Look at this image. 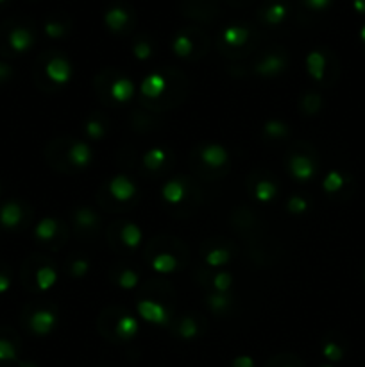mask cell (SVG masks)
<instances>
[{
	"label": "cell",
	"mask_w": 365,
	"mask_h": 367,
	"mask_svg": "<svg viewBox=\"0 0 365 367\" xmlns=\"http://www.w3.org/2000/svg\"><path fill=\"white\" fill-rule=\"evenodd\" d=\"M32 41V32L25 27H15L11 32H9V45L15 52H25L31 49Z\"/></svg>",
	"instance_id": "1"
},
{
	"label": "cell",
	"mask_w": 365,
	"mask_h": 367,
	"mask_svg": "<svg viewBox=\"0 0 365 367\" xmlns=\"http://www.w3.org/2000/svg\"><path fill=\"white\" fill-rule=\"evenodd\" d=\"M127 20H129V13L126 11V8H122V6L110 8L106 11V15H104V24L115 32L122 31V29L126 27Z\"/></svg>",
	"instance_id": "2"
},
{
	"label": "cell",
	"mask_w": 365,
	"mask_h": 367,
	"mask_svg": "<svg viewBox=\"0 0 365 367\" xmlns=\"http://www.w3.org/2000/svg\"><path fill=\"white\" fill-rule=\"evenodd\" d=\"M249 36H251L249 29L240 27V25H229V27L222 32L224 41L228 45H231V47H240V45H243L249 40Z\"/></svg>",
	"instance_id": "3"
},
{
	"label": "cell",
	"mask_w": 365,
	"mask_h": 367,
	"mask_svg": "<svg viewBox=\"0 0 365 367\" xmlns=\"http://www.w3.org/2000/svg\"><path fill=\"white\" fill-rule=\"evenodd\" d=\"M22 221V210L16 202H8V205L2 206L0 210V222L6 226V228H15Z\"/></svg>",
	"instance_id": "4"
},
{
	"label": "cell",
	"mask_w": 365,
	"mask_h": 367,
	"mask_svg": "<svg viewBox=\"0 0 365 367\" xmlns=\"http://www.w3.org/2000/svg\"><path fill=\"white\" fill-rule=\"evenodd\" d=\"M47 74L56 83H63V81H67V77H70V67H68L65 60L56 58V60H52L47 65Z\"/></svg>",
	"instance_id": "5"
},
{
	"label": "cell",
	"mask_w": 365,
	"mask_h": 367,
	"mask_svg": "<svg viewBox=\"0 0 365 367\" xmlns=\"http://www.w3.org/2000/svg\"><path fill=\"white\" fill-rule=\"evenodd\" d=\"M54 321V316L51 312H36L31 319V328L36 333L44 335V333L51 332Z\"/></svg>",
	"instance_id": "6"
},
{
	"label": "cell",
	"mask_w": 365,
	"mask_h": 367,
	"mask_svg": "<svg viewBox=\"0 0 365 367\" xmlns=\"http://www.w3.org/2000/svg\"><path fill=\"white\" fill-rule=\"evenodd\" d=\"M138 310L141 312V316L146 317V319L153 321V323H163V319H165L167 316L163 308L151 303V301H143L141 304H138Z\"/></svg>",
	"instance_id": "7"
},
{
	"label": "cell",
	"mask_w": 365,
	"mask_h": 367,
	"mask_svg": "<svg viewBox=\"0 0 365 367\" xmlns=\"http://www.w3.org/2000/svg\"><path fill=\"white\" fill-rule=\"evenodd\" d=\"M285 16H287V6L281 4V2H276V4H271L263 15L265 22L271 25H278L285 20Z\"/></svg>",
	"instance_id": "8"
},
{
	"label": "cell",
	"mask_w": 365,
	"mask_h": 367,
	"mask_svg": "<svg viewBox=\"0 0 365 367\" xmlns=\"http://www.w3.org/2000/svg\"><path fill=\"white\" fill-rule=\"evenodd\" d=\"M111 192H113V195L118 201H126L127 198H131L134 194V188L126 178H117L111 183Z\"/></svg>",
	"instance_id": "9"
},
{
	"label": "cell",
	"mask_w": 365,
	"mask_h": 367,
	"mask_svg": "<svg viewBox=\"0 0 365 367\" xmlns=\"http://www.w3.org/2000/svg\"><path fill=\"white\" fill-rule=\"evenodd\" d=\"M292 172H294L295 178L307 179L314 174V165L310 163V160L302 158V156H295L292 160Z\"/></svg>",
	"instance_id": "10"
},
{
	"label": "cell",
	"mask_w": 365,
	"mask_h": 367,
	"mask_svg": "<svg viewBox=\"0 0 365 367\" xmlns=\"http://www.w3.org/2000/svg\"><path fill=\"white\" fill-rule=\"evenodd\" d=\"M324 68H326V58L322 52H312L308 56V70L314 77L321 79L322 75H324Z\"/></svg>",
	"instance_id": "11"
},
{
	"label": "cell",
	"mask_w": 365,
	"mask_h": 367,
	"mask_svg": "<svg viewBox=\"0 0 365 367\" xmlns=\"http://www.w3.org/2000/svg\"><path fill=\"white\" fill-rule=\"evenodd\" d=\"M203 160L213 167L222 165L226 162V153L219 146H210L203 150Z\"/></svg>",
	"instance_id": "12"
},
{
	"label": "cell",
	"mask_w": 365,
	"mask_h": 367,
	"mask_svg": "<svg viewBox=\"0 0 365 367\" xmlns=\"http://www.w3.org/2000/svg\"><path fill=\"white\" fill-rule=\"evenodd\" d=\"M91 158V153L84 143H77V146L72 147L70 150V160L77 165H87Z\"/></svg>",
	"instance_id": "13"
},
{
	"label": "cell",
	"mask_w": 365,
	"mask_h": 367,
	"mask_svg": "<svg viewBox=\"0 0 365 367\" xmlns=\"http://www.w3.org/2000/svg\"><path fill=\"white\" fill-rule=\"evenodd\" d=\"M111 91H113L115 99L117 101H127L131 97V94H133V84L129 83V81H118V83L113 84V88H111Z\"/></svg>",
	"instance_id": "14"
},
{
	"label": "cell",
	"mask_w": 365,
	"mask_h": 367,
	"mask_svg": "<svg viewBox=\"0 0 365 367\" xmlns=\"http://www.w3.org/2000/svg\"><path fill=\"white\" fill-rule=\"evenodd\" d=\"M172 49H174V52H176L177 56H181V58H183V56H188L190 52H192L193 44H192V40H190L188 36L179 34L176 38V40H174Z\"/></svg>",
	"instance_id": "15"
},
{
	"label": "cell",
	"mask_w": 365,
	"mask_h": 367,
	"mask_svg": "<svg viewBox=\"0 0 365 367\" xmlns=\"http://www.w3.org/2000/svg\"><path fill=\"white\" fill-rule=\"evenodd\" d=\"M163 84L165 83H163V79H161L160 75H151L149 79L143 83V88H141V90H143V94L146 95H149V97H156V95L163 90Z\"/></svg>",
	"instance_id": "16"
},
{
	"label": "cell",
	"mask_w": 365,
	"mask_h": 367,
	"mask_svg": "<svg viewBox=\"0 0 365 367\" xmlns=\"http://www.w3.org/2000/svg\"><path fill=\"white\" fill-rule=\"evenodd\" d=\"M281 67L283 63L279 58H276V56H269L267 60L258 65V72L260 74H276V72L281 70Z\"/></svg>",
	"instance_id": "17"
},
{
	"label": "cell",
	"mask_w": 365,
	"mask_h": 367,
	"mask_svg": "<svg viewBox=\"0 0 365 367\" xmlns=\"http://www.w3.org/2000/svg\"><path fill=\"white\" fill-rule=\"evenodd\" d=\"M54 233H56V222L51 221V219L41 221L38 224V228H36V235H38L39 238H44V240H49Z\"/></svg>",
	"instance_id": "18"
},
{
	"label": "cell",
	"mask_w": 365,
	"mask_h": 367,
	"mask_svg": "<svg viewBox=\"0 0 365 367\" xmlns=\"http://www.w3.org/2000/svg\"><path fill=\"white\" fill-rule=\"evenodd\" d=\"M138 330V324L136 321L133 319V317H126V319H122L120 323H118V328H117V332L120 333L122 337H131L134 335Z\"/></svg>",
	"instance_id": "19"
},
{
	"label": "cell",
	"mask_w": 365,
	"mask_h": 367,
	"mask_svg": "<svg viewBox=\"0 0 365 367\" xmlns=\"http://www.w3.org/2000/svg\"><path fill=\"white\" fill-rule=\"evenodd\" d=\"M56 281V274L52 269H39L38 271V285L41 290H45V288L52 287Z\"/></svg>",
	"instance_id": "20"
},
{
	"label": "cell",
	"mask_w": 365,
	"mask_h": 367,
	"mask_svg": "<svg viewBox=\"0 0 365 367\" xmlns=\"http://www.w3.org/2000/svg\"><path fill=\"white\" fill-rule=\"evenodd\" d=\"M16 359V349L9 340L0 339V362H8V360Z\"/></svg>",
	"instance_id": "21"
},
{
	"label": "cell",
	"mask_w": 365,
	"mask_h": 367,
	"mask_svg": "<svg viewBox=\"0 0 365 367\" xmlns=\"http://www.w3.org/2000/svg\"><path fill=\"white\" fill-rule=\"evenodd\" d=\"M154 267H156L158 271H161V273H170V271L176 267V262H174V258L169 257V255H160V257L154 260Z\"/></svg>",
	"instance_id": "22"
},
{
	"label": "cell",
	"mask_w": 365,
	"mask_h": 367,
	"mask_svg": "<svg viewBox=\"0 0 365 367\" xmlns=\"http://www.w3.org/2000/svg\"><path fill=\"white\" fill-rule=\"evenodd\" d=\"M344 185V178L338 172H331L326 179H324V190L328 192H337Z\"/></svg>",
	"instance_id": "23"
},
{
	"label": "cell",
	"mask_w": 365,
	"mask_h": 367,
	"mask_svg": "<svg viewBox=\"0 0 365 367\" xmlns=\"http://www.w3.org/2000/svg\"><path fill=\"white\" fill-rule=\"evenodd\" d=\"M165 198H167V201H170V202L181 201V199H183V186L177 185V183H170V185H167Z\"/></svg>",
	"instance_id": "24"
},
{
	"label": "cell",
	"mask_w": 365,
	"mask_h": 367,
	"mask_svg": "<svg viewBox=\"0 0 365 367\" xmlns=\"http://www.w3.org/2000/svg\"><path fill=\"white\" fill-rule=\"evenodd\" d=\"M322 353H324V356L330 360H340L342 355H344L342 347L335 342H328L326 346H324V349H322Z\"/></svg>",
	"instance_id": "25"
},
{
	"label": "cell",
	"mask_w": 365,
	"mask_h": 367,
	"mask_svg": "<svg viewBox=\"0 0 365 367\" xmlns=\"http://www.w3.org/2000/svg\"><path fill=\"white\" fill-rule=\"evenodd\" d=\"M274 185H271V183H260L258 188H256V195H258L262 201H269V199H272V195H274Z\"/></svg>",
	"instance_id": "26"
},
{
	"label": "cell",
	"mask_w": 365,
	"mask_h": 367,
	"mask_svg": "<svg viewBox=\"0 0 365 367\" xmlns=\"http://www.w3.org/2000/svg\"><path fill=\"white\" fill-rule=\"evenodd\" d=\"M124 240L129 245H136L138 242H140V231H138L134 226H127V228L124 229Z\"/></svg>",
	"instance_id": "27"
},
{
	"label": "cell",
	"mask_w": 365,
	"mask_h": 367,
	"mask_svg": "<svg viewBox=\"0 0 365 367\" xmlns=\"http://www.w3.org/2000/svg\"><path fill=\"white\" fill-rule=\"evenodd\" d=\"M45 32H47L51 38H61V36L65 34V27L61 24H58V22H49V24L45 25Z\"/></svg>",
	"instance_id": "28"
},
{
	"label": "cell",
	"mask_w": 365,
	"mask_h": 367,
	"mask_svg": "<svg viewBox=\"0 0 365 367\" xmlns=\"http://www.w3.org/2000/svg\"><path fill=\"white\" fill-rule=\"evenodd\" d=\"M302 2L314 11H322V9H328L331 6V0H302Z\"/></svg>",
	"instance_id": "29"
},
{
	"label": "cell",
	"mask_w": 365,
	"mask_h": 367,
	"mask_svg": "<svg viewBox=\"0 0 365 367\" xmlns=\"http://www.w3.org/2000/svg\"><path fill=\"white\" fill-rule=\"evenodd\" d=\"M134 54H136V58H140V60H147L151 56V45L146 44V41H140V44L134 45Z\"/></svg>",
	"instance_id": "30"
},
{
	"label": "cell",
	"mask_w": 365,
	"mask_h": 367,
	"mask_svg": "<svg viewBox=\"0 0 365 367\" xmlns=\"http://www.w3.org/2000/svg\"><path fill=\"white\" fill-rule=\"evenodd\" d=\"M163 158H165V156H163L161 150H153V153H149L146 156V165L151 167V169H154V167H156Z\"/></svg>",
	"instance_id": "31"
},
{
	"label": "cell",
	"mask_w": 365,
	"mask_h": 367,
	"mask_svg": "<svg viewBox=\"0 0 365 367\" xmlns=\"http://www.w3.org/2000/svg\"><path fill=\"white\" fill-rule=\"evenodd\" d=\"M136 274L134 273H131V271H126V273L122 274V280H120V285L122 287H127V288H131V287H134V285H136Z\"/></svg>",
	"instance_id": "32"
},
{
	"label": "cell",
	"mask_w": 365,
	"mask_h": 367,
	"mask_svg": "<svg viewBox=\"0 0 365 367\" xmlns=\"http://www.w3.org/2000/svg\"><path fill=\"white\" fill-rule=\"evenodd\" d=\"M181 333H183V335H185V337H192V335H196V333H197L196 324H193L192 321H190V319L183 321V324H181Z\"/></svg>",
	"instance_id": "33"
},
{
	"label": "cell",
	"mask_w": 365,
	"mask_h": 367,
	"mask_svg": "<svg viewBox=\"0 0 365 367\" xmlns=\"http://www.w3.org/2000/svg\"><path fill=\"white\" fill-rule=\"evenodd\" d=\"M226 260H228V253H226V251H215V253L210 255V258H208V262L212 265H219Z\"/></svg>",
	"instance_id": "34"
},
{
	"label": "cell",
	"mask_w": 365,
	"mask_h": 367,
	"mask_svg": "<svg viewBox=\"0 0 365 367\" xmlns=\"http://www.w3.org/2000/svg\"><path fill=\"white\" fill-rule=\"evenodd\" d=\"M288 210H290V212H305V210H307V202L302 201L301 198H294V199H290Z\"/></svg>",
	"instance_id": "35"
},
{
	"label": "cell",
	"mask_w": 365,
	"mask_h": 367,
	"mask_svg": "<svg viewBox=\"0 0 365 367\" xmlns=\"http://www.w3.org/2000/svg\"><path fill=\"white\" fill-rule=\"evenodd\" d=\"M229 276L228 274H220V276H217V280H215V285H217V288H219V290H226V288L229 287Z\"/></svg>",
	"instance_id": "36"
},
{
	"label": "cell",
	"mask_w": 365,
	"mask_h": 367,
	"mask_svg": "<svg viewBox=\"0 0 365 367\" xmlns=\"http://www.w3.org/2000/svg\"><path fill=\"white\" fill-rule=\"evenodd\" d=\"M88 133L95 139V136H98V134L103 133V127H101V124L98 122H90L88 124Z\"/></svg>",
	"instance_id": "37"
},
{
	"label": "cell",
	"mask_w": 365,
	"mask_h": 367,
	"mask_svg": "<svg viewBox=\"0 0 365 367\" xmlns=\"http://www.w3.org/2000/svg\"><path fill=\"white\" fill-rule=\"evenodd\" d=\"M235 367H252V360L249 356H240L235 360Z\"/></svg>",
	"instance_id": "38"
},
{
	"label": "cell",
	"mask_w": 365,
	"mask_h": 367,
	"mask_svg": "<svg viewBox=\"0 0 365 367\" xmlns=\"http://www.w3.org/2000/svg\"><path fill=\"white\" fill-rule=\"evenodd\" d=\"M353 9L358 15H365V0H353Z\"/></svg>",
	"instance_id": "39"
},
{
	"label": "cell",
	"mask_w": 365,
	"mask_h": 367,
	"mask_svg": "<svg viewBox=\"0 0 365 367\" xmlns=\"http://www.w3.org/2000/svg\"><path fill=\"white\" fill-rule=\"evenodd\" d=\"M267 133H285V126H281V124L271 122L267 126Z\"/></svg>",
	"instance_id": "40"
},
{
	"label": "cell",
	"mask_w": 365,
	"mask_h": 367,
	"mask_svg": "<svg viewBox=\"0 0 365 367\" xmlns=\"http://www.w3.org/2000/svg\"><path fill=\"white\" fill-rule=\"evenodd\" d=\"M88 265L84 264V262H77V264L74 265V274H84L87 273Z\"/></svg>",
	"instance_id": "41"
},
{
	"label": "cell",
	"mask_w": 365,
	"mask_h": 367,
	"mask_svg": "<svg viewBox=\"0 0 365 367\" xmlns=\"http://www.w3.org/2000/svg\"><path fill=\"white\" fill-rule=\"evenodd\" d=\"M9 74H11V68H9L8 65L0 63V81H2V79H6V77H8Z\"/></svg>",
	"instance_id": "42"
},
{
	"label": "cell",
	"mask_w": 365,
	"mask_h": 367,
	"mask_svg": "<svg viewBox=\"0 0 365 367\" xmlns=\"http://www.w3.org/2000/svg\"><path fill=\"white\" fill-rule=\"evenodd\" d=\"M8 288H9V280L6 276H2V274H0V294L6 292Z\"/></svg>",
	"instance_id": "43"
},
{
	"label": "cell",
	"mask_w": 365,
	"mask_h": 367,
	"mask_svg": "<svg viewBox=\"0 0 365 367\" xmlns=\"http://www.w3.org/2000/svg\"><path fill=\"white\" fill-rule=\"evenodd\" d=\"M360 40H361V44H364V47H365V25L360 29Z\"/></svg>",
	"instance_id": "44"
},
{
	"label": "cell",
	"mask_w": 365,
	"mask_h": 367,
	"mask_svg": "<svg viewBox=\"0 0 365 367\" xmlns=\"http://www.w3.org/2000/svg\"><path fill=\"white\" fill-rule=\"evenodd\" d=\"M4 2H8V0H0V4H4Z\"/></svg>",
	"instance_id": "45"
},
{
	"label": "cell",
	"mask_w": 365,
	"mask_h": 367,
	"mask_svg": "<svg viewBox=\"0 0 365 367\" xmlns=\"http://www.w3.org/2000/svg\"><path fill=\"white\" fill-rule=\"evenodd\" d=\"M364 278H365V274H364Z\"/></svg>",
	"instance_id": "46"
}]
</instances>
